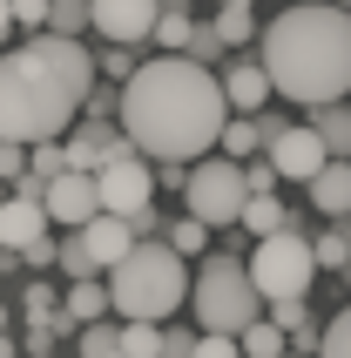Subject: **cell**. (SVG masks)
Returning a JSON list of instances; mask_svg holds the SVG:
<instances>
[{"instance_id": "21", "label": "cell", "mask_w": 351, "mask_h": 358, "mask_svg": "<svg viewBox=\"0 0 351 358\" xmlns=\"http://www.w3.org/2000/svg\"><path fill=\"white\" fill-rule=\"evenodd\" d=\"M236 358H284V331L271 318H250L236 331Z\"/></svg>"}, {"instance_id": "34", "label": "cell", "mask_w": 351, "mask_h": 358, "mask_svg": "<svg viewBox=\"0 0 351 358\" xmlns=\"http://www.w3.org/2000/svg\"><path fill=\"white\" fill-rule=\"evenodd\" d=\"M101 68H108L115 81H129V75H136V48H108V55H101Z\"/></svg>"}, {"instance_id": "27", "label": "cell", "mask_w": 351, "mask_h": 358, "mask_svg": "<svg viewBox=\"0 0 351 358\" xmlns=\"http://www.w3.org/2000/svg\"><path fill=\"white\" fill-rule=\"evenodd\" d=\"M311 358H351V318H345V311L317 331V352H311Z\"/></svg>"}, {"instance_id": "18", "label": "cell", "mask_w": 351, "mask_h": 358, "mask_svg": "<svg viewBox=\"0 0 351 358\" xmlns=\"http://www.w3.org/2000/svg\"><path fill=\"white\" fill-rule=\"evenodd\" d=\"M317 142H324V156L331 162H345V149H351V115H345V101H324V108H311V122H304Z\"/></svg>"}, {"instance_id": "39", "label": "cell", "mask_w": 351, "mask_h": 358, "mask_svg": "<svg viewBox=\"0 0 351 358\" xmlns=\"http://www.w3.org/2000/svg\"><path fill=\"white\" fill-rule=\"evenodd\" d=\"M331 7H345V0H331Z\"/></svg>"}, {"instance_id": "19", "label": "cell", "mask_w": 351, "mask_h": 358, "mask_svg": "<svg viewBox=\"0 0 351 358\" xmlns=\"http://www.w3.org/2000/svg\"><path fill=\"white\" fill-rule=\"evenodd\" d=\"M203 27H210L223 48H250V41H257V7H250V0H223V14L203 20Z\"/></svg>"}, {"instance_id": "33", "label": "cell", "mask_w": 351, "mask_h": 358, "mask_svg": "<svg viewBox=\"0 0 351 358\" xmlns=\"http://www.w3.org/2000/svg\"><path fill=\"white\" fill-rule=\"evenodd\" d=\"M20 176H27V149L0 142V182H20Z\"/></svg>"}, {"instance_id": "20", "label": "cell", "mask_w": 351, "mask_h": 358, "mask_svg": "<svg viewBox=\"0 0 351 358\" xmlns=\"http://www.w3.org/2000/svg\"><path fill=\"white\" fill-rule=\"evenodd\" d=\"M61 318H68V324H95V318H108V291H101V278H75V284H68Z\"/></svg>"}, {"instance_id": "24", "label": "cell", "mask_w": 351, "mask_h": 358, "mask_svg": "<svg viewBox=\"0 0 351 358\" xmlns=\"http://www.w3.org/2000/svg\"><path fill=\"white\" fill-rule=\"evenodd\" d=\"M162 352V324H122L115 331V358H156Z\"/></svg>"}, {"instance_id": "32", "label": "cell", "mask_w": 351, "mask_h": 358, "mask_svg": "<svg viewBox=\"0 0 351 358\" xmlns=\"http://www.w3.org/2000/svg\"><path fill=\"white\" fill-rule=\"evenodd\" d=\"M189 358H236V338H216V331H196Z\"/></svg>"}, {"instance_id": "5", "label": "cell", "mask_w": 351, "mask_h": 358, "mask_svg": "<svg viewBox=\"0 0 351 358\" xmlns=\"http://www.w3.org/2000/svg\"><path fill=\"white\" fill-rule=\"evenodd\" d=\"M182 304L196 311V331H216V338H236L257 318V291H250V278H243L236 257H203Z\"/></svg>"}, {"instance_id": "3", "label": "cell", "mask_w": 351, "mask_h": 358, "mask_svg": "<svg viewBox=\"0 0 351 358\" xmlns=\"http://www.w3.org/2000/svg\"><path fill=\"white\" fill-rule=\"evenodd\" d=\"M271 95H291L297 108H324L345 101L351 88V20L331 0H297L264 27V55H257Z\"/></svg>"}, {"instance_id": "22", "label": "cell", "mask_w": 351, "mask_h": 358, "mask_svg": "<svg viewBox=\"0 0 351 358\" xmlns=\"http://www.w3.org/2000/svg\"><path fill=\"white\" fill-rule=\"evenodd\" d=\"M55 41H81V27H88V0H48V20H41Z\"/></svg>"}, {"instance_id": "17", "label": "cell", "mask_w": 351, "mask_h": 358, "mask_svg": "<svg viewBox=\"0 0 351 358\" xmlns=\"http://www.w3.org/2000/svg\"><path fill=\"white\" fill-rule=\"evenodd\" d=\"M189 34H196L189 0H162V14H156V27H149V41H156L162 55H182V48H189Z\"/></svg>"}, {"instance_id": "26", "label": "cell", "mask_w": 351, "mask_h": 358, "mask_svg": "<svg viewBox=\"0 0 351 358\" xmlns=\"http://www.w3.org/2000/svg\"><path fill=\"white\" fill-rule=\"evenodd\" d=\"M162 243H169L176 257H203V243H210V230H203L196 217H176L169 230H162Z\"/></svg>"}, {"instance_id": "28", "label": "cell", "mask_w": 351, "mask_h": 358, "mask_svg": "<svg viewBox=\"0 0 351 358\" xmlns=\"http://www.w3.org/2000/svg\"><path fill=\"white\" fill-rule=\"evenodd\" d=\"M182 55H189V61H196V68H216V61L230 55V48H223V41H216V34H210V27H203V20H196V34H189V48H182Z\"/></svg>"}, {"instance_id": "8", "label": "cell", "mask_w": 351, "mask_h": 358, "mask_svg": "<svg viewBox=\"0 0 351 358\" xmlns=\"http://www.w3.org/2000/svg\"><path fill=\"white\" fill-rule=\"evenodd\" d=\"M95 210L101 217H142V210H156V169L142 156H122V162H101L95 169Z\"/></svg>"}, {"instance_id": "9", "label": "cell", "mask_w": 351, "mask_h": 358, "mask_svg": "<svg viewBox=\"0 0 351 358\" xmlns=\"http://www.w3.org/2000/svg\"><path fill=\"white\" fill-rule=\"evenodd\" d=\"M156 14H162V0H88V27L108 48H142Z\"/></svg>"}, {"instance_id": "16", "label": "cell", "mask_w": 351, "mask_h": 358, "mask_svg": "<svg viewBox=\"0 0 351 358\" xmlns=\"http://www.w3.org/2000/svg\"><path fill=\"white\" fill-rule=\"evenodd\" d=\"M304 189H311V210H317V217L345 223V210H351V169H345V162H324Z\"/></svg>"}, {"instance_id": "36", "label": "cell", "mask_w": 351, "mask_h": 358, "mask_svg": "<svg viewBox=\"0 0 351 358\" xmlns=\"http://www.w3.org/2000/svg\"><path fill=\"white\" fill-rule=\"evenodd\" d=\"M0 358H20V345H14V338H7V331H0Z\"/></svg>"}, {"instance_id": "2", "label": "cell", "mask_w": 351, "mask_h": 358, "mask_svg": "<svg viewBox=\"0 0 351 358\" xmlns=\"http://www.w3.org/2000/svg\"><path fill=\"white\" fill-rule=\"evenodd\" d=\"M88 88H95V55L81 41L34 34L27 48L0 55V142H14V149L61 142Z\"/></svg>"}, {"instance_id": "37", "label": "cell", "mask_w": 351, "mask_h": 358, "mask_svg": "<svg viewBox=\"0 0 351 358\" xmlns=\"http://www.w3.org/2000/svg\"><path fill=\"white\" fill-rule=\"evenodd\" d=\"M7 34H14V20H7V0H0V41H7Z\"/></svg>"}, {"instance_id": "1", "label": "cell", "mask_w": 351, "mask_h": 358, "mask_svg": "<svg viewBox=\"0 0 351 358\" xmlns=\"http://www.w3.org/2000/svg\"><path fill=\"white\" fill-rule=\"evenodd\" d=\"M115 115H122V136H129V149L142 162L189 169V162H203L216 149V129L230 122V108L216 95L210 68H196L189 55H149L122 81Z\"/></svg>"}, {"instance_id": "10", "label": "cell", "mask_w": 351, "mask_h": 358, "mask_svg": "<svg viewBox=\"0 0 351 358\" xmlns=\"http://www.w3.org/2000/svg\"><path fill=\"white\" fill-rule=\"evenodd\" d=\"M264 162H271V176H277V182H311L331 156H324V142H317L304 122H284V129L271 136V156H264Z\"/></svg>"}, {"instance_id": "38", "label": "cell", "mask_w": 351, "mask_h": 358, "mask_svg": "<svg viewBox=\"0 0 351 358\" xmlns=\"http://www.w3.org/2000/svg\"><path fill=\"white\" fill-rule=\"evenodd\" d=\"M34 358H55V352H34Z\"/></svg>"}, {"instance_id": "30", "label": "cell", "mask_w": 351, "mask_h": 358, "mask_svg": "<svg viewBox=\"0 0 351 358\" xmlns=\"http://www.w3.org/2000/svg\"><path fill=\"white\" fill-rule=\"evenodd\" d=\"M27 176H34V182L61 176V142H34V149H27Z\"/></svg>"}, {"instance_id": "41", "label": "cell", "mask_w": 351, "mask_h": 358, "mask_svg": "<svg viewBox=\"0 0 351 358\" xmlns=\"http://www.w3.org/2000/svg\"><path fill=\"white\" fill-rule=\"evenodd\" d=\"M108 358H115V352H108Z\"/></svg>"}, {"instance_id": "29", "label": "cell", "mask_w": 351, "mask_h": 358, "mask_svg": "<svg viewBox=\"0 0 351 358\" xmlns=\"http://www.w3.org/2000/svg\"><path fill=\"white\" fill-rule=\"evenodd\" d=\"M115 352V324L95 318V324H81V358H108Z\"/></svg>"}, {"instance_id": "11", "label": "cell", "mask_w": 351, "mask_h": 358, "mask_svg": "<svg viewBox=\"0 0 351 358\" xmlns=\"http://www.w3.org/2000/svg\"><path fill=\"white\" fill-rule=\"evenodd\" d=\"M41 217L48 223H68V230H81V223L95 217V176H75V169H61V176H48L34 189Z\"/></svg>"}, {"instance_id": "35", "label": "cell", "mask_w": 351, "mask_h": 358, "mask_svg": "<svg viewBox=\"0 0 351 358\" xmlns=\"http://www.w3.org/2000/svg\"><path fill=\"white\" fill-rule=\"evenodd\" d=\"M189 345H196V331H162V352L156 358H189Z\"/></svg>"}, {"instance_id": "40", "label": "cell", "mask_w": 351, "mask_h": 358, "mask_svg": "<svg viewBox=\"0 0 351 358\" xmlns=\"http://www.w3.org/2000/svg\"><path fill=\"white\" fill-rule=\"evenodd\" d=\"M284 358H297V352H284Z\"/></svg>"}, {"instance_id": "12", "label": "cell", "mask_w": 351, "mask_h": 358, "mask_svg": "<svg viewBox=\"0 0 351 358\" xmlns=\"http://www.w3.org/2000/svg\"><path fill=\"white\" fill-rule=\"evenodd\" d=\"M75 243H81V257H88V271L108 278V271L129 257V243H136V237H129V223H122V217H101V210H95V217L75 230Z\"/></svg>"}, {"instance_id": "23", "label": "cell", "mask_w": 351, "mask_h": 358, "mask_svg": "<svg viewBox=\"0 0 351 358\" xmlns=\"http://www.w3.org/2000/svg\"><path fill=\"white\" fill-rule=\"evenodd\" d=\"M236 223H243L250 237H271V230H284V203H277V196H243Z\"/></svg>"}, {"instance_id": "25", "label": "cell", "mask_w": 351, "mask_h": 358, "mask_svg": "<svg viewBox=\"0 0 351 358\" xmlns=\"http://www.w3.org/2000/svg\"><path fill=\"white\" fill-rule=\"evenodd\" d=\"M311 264H317V271H345V264H351V237H345V223H331L324 237H311Z\"/></svg>"}, {"instance_id": "4", "label": "cell", "mask_w": 351, "mask_h": 358, "mask_svg": "<svg viewBox=\"0 0 351 358\" xmlns=\"http://www.w3.org/2000/svg\"><path fill=\"white\" fill-rule=\"evenodd\" d=\"M101 291H108V311L122 324H169L176 304L189 298V271L162 237H149V243H129V257L101 278Z\"/></svg>"}, {"instance_id": "7", "label": "cell", "mask_w": 351, "mask_h": 358, "mask_svg": "<svg viewBox=\"0 0 351 358\" xmlns=\"http://www.w3.org/2000/svg\"><path fill=\"white\" fill-rule=\"evenodd\" d=\"M182 203H189V217L203 223V230L236 223V210H243V162H230V156L189 162V169H182Z\"/></svg>"}, {"instance_id": "13", "label": "cell", "mask_w": 351, "mask_h": 358, "mask_svg": "<svg viewBox=\"0 0 351 358\" xmlns=\"http://www.w3.org/2000/svg\"><path fill=\"white\" fill-rule=\"evenodd\" d=\"M216 95H223L230 115H264V108H271V81H264L257 61H230V68L216 75Z\"/></svg>"}, {"instance_id": "6", "label": "cell", "mask_w": 351, "mask_h": 358, "mask_svg": "<svg viewBox=\"0 0 351 358\" xmlns=\"http://www.w3.org/2000/svg\"><path fill=\"white\" fill-rule=\"evenodd\" d=\"M243 278H250V291L264 304H271V298H311V278H317L311 237H304V230H271V237H257Z\"/></svg>"}, {"instance_id": "15", "label": "cell", "mask_w": 351, "mask_h": 358, "mask_svg": "<svg viewBox=\"0 0 351 358\" xmlns=\"http://www.w3.org/2000/svg\"><path fill=\"white\" fill-rule=\"evenodd\" d=\"M277 129H284V115H271V108H264V115H230L223 129H216V142H223V156H230V162H250L257 149H271Z\"/></svg>"}, {"instance_id": "14", "label": "cell", "mask_w": 351, "mask_h": 358, "mask_svg": "<svg viewBox=\"0 0 351 358\" xmlns=\"http://www.w3.org/2000/svg\"><path fill=\"white\" fill-rule=\"evenodd\" d=\"M34 243H48V217H41L34 196H7L0 203V250H34Z\"/></svg>"}, {"instance_id": "31", "label": "cell", "mask_w": 351, "mask_h": 358, "mask_svg": "<svg viewBox=\"0 0 351 358\" xmlns=\"http://www.w3.org/2000/svg\"><path fill=\"white\" fill-rule=\"evenodd\" d=\"M271 324L277 331H297V324H311V304L304 298H271Z\"/></svg>"}]
</instances>
